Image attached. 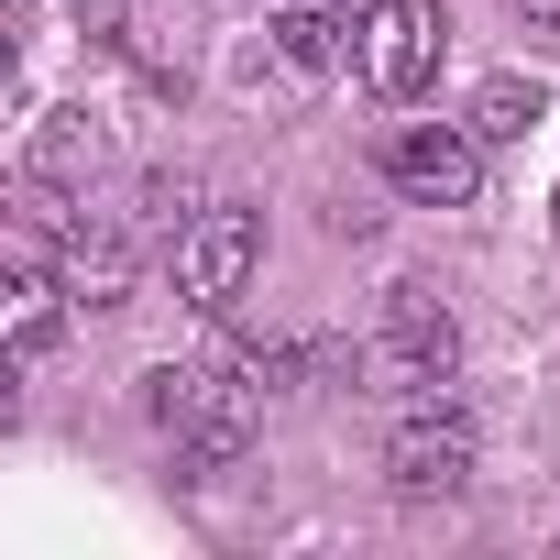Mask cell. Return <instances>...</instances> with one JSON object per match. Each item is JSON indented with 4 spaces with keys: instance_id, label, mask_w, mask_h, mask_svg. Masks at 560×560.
<instances>
[{
    "instance_id": "9c48e42d",
    "label": "cell",
    "mask_w": 560,
    "mask_h": 560,
    "mask_svg": "<svg viewBox=\"0 0 560 560\" xmlns=\"http://www.w3.org/2000/svg\"><path fill=\"white\" fill-rule=\"evenodd\" d=\"M89 165H100V121H89V110H45V121H34L23 176H34V187H78Z\"/></svg>"
},
{
    "instance_id": "7c38bea8",
    "label": "cell",
    "mask_w": 560,
    "mask_h": 560,
    "mask_svg": "<svg viewBox=\"0 0 560 560\" xmlns=\"http://www.w3.org/2000/svg\"><path fill=\"white\" fill-rule=\"evenodd\" d=\"M143 209H154V231H187V220H198V176H154Z\"/></svg>"
},
{
    "instance_id": "8fae6325",
    "label": "cell",
    "mask_w": 560,
    "mask_h": 560,
    "mask_svg": "<svg viewBox=\"0 0 560 560\" xmlns=\"http://www.w3.org/2000/svg\"><path fill=\"white\" fill-rule=\"evenodd\" d=\"M330 45H341L330 12H287V23H275V56H287V67H330Z\"/></svg>"
},
{
    "instance_id": "7a4b0ae2",
    "label": "cell",
    "mask_w": 560,
    "mask_h": 560,
    "mask_svg": "<svg viewBox=\"0 0 560 560\" xmlns=\"http://www.w3.org/2000/svg\"><path fill=\"white\" fill-rule=\"evenodd\" d=\"M253 264H264V220L253 209H198L176 231V298L209 308V319H231L242 287H253Z\"/></svg>"
},
{
    "instance_id": "6da1fadb",
    "label": "cell",
    "mask_w": 560,
    "mask_h": 560,
    "mask_svg": "<svg viewBox=\"0 0 560 560\" xmlns=\"http://www.w3.org/2000/svg\"><path fill=\"white\" fill-rule=\"evenodd\" d=\"M154 418L176 429V462H187V472H220V462H242V440H253V374H242V363H231V374H209V363L154 374Z\"/></svg>"
},
{
    "instance_id": "4fadbf2b",
    "label": "cell",
    "mask_w": 560,
    "mask_h": 560,
    "mask_svg": "<svg viewBox=\"0 0 560 560\" xmlns=\"http://www.w3.org/2000/svg\"><path fill=\"white\" fill-rule=\"evenodd\" d=\"M516 23H527L538 45H560V0H516Z\"/></svg>"
},
{
    "instance_id": "5b68a950",
    "label": "cell",
    "mask_w": 560,
    "mask_h": 560,
    "mask_svg": "<svg viewBox=\"0 0 560 560\" xmlns=\"http://www.w3.org/2000/svg\"><path fill=\"white\" fill-rule=\"evenodd\" d=\"M451 363H462L451 308H440L429 287H396V298H385V330H374V385H385V396H440Z\"/></svg>"
},
{
    "instance_id": "5bb4252c",
    "label": "cell",
    "mask_w": 560,
    "mask_h": 560,
    "mask_svg": "<svg viewBox=\"0 0 560 560\" xmlns=\"http://www.w3.org/2000/svg\"><path fill=\"white\" fill-rule=\"evenodd\" d=\"M12 12H34V0H12Z\"/></svg>"
},
{
    "instance_id": "ba28073f",
    "label": "cell",
    "mask_w": 560,
    "mask_h": 560,
    "mask_svg": "<svg viewBox=\"0 0 560 560\" xmlns=\"http://www.w3.org/2000/svg\"><path fill=\"white\" fill-rule=\"evenodd\" d=\"M56 319H67V275L23 242V253H12V330H0V363L34 374V363H45V341H56Z\"/></svg>"
},
{
    "instance_id": "8992f818",
    "label": "cell",
    "mask_w": 560,
    "mask_h": 560,
    "mask_svg": "<svg viewBox=\"0 0 560 560\" xmlns=\"http://www.w3.org/2000/svg\"><path fill=\"white\" fill-rule=\"evenodd\" d=\"M385 483L396 494H462L472 483V418L440 396H407V418L385 429Z\"/></svg>"
},
{
    "instance_id": "3957f363",
    "label": "cell",
    "mask_w": 560,
    "mask_h": 560,
    "mask_svg": "<svg viewBox=\"0 0 560 560\" xmlns=\"http://www.w3.org/2000/svg\"><path fill=\"white\" fill-rule=\"evenodd\" d=\"M352 67L374 100H418L440 78V12L429 0H363L352 12Z\"/></svg>"
},
{
    "instance_id": "52a82bcc",
    "label": "cell",
    "mask_w": 560,
    "mask_h": 560,
    "mask_svg": "<svg viewBox=\"0 0 560 560\" xmlns=\"http://www.w3.org/2000/svg\"><path fill=\"white\" fill-rule=\"evenodd\" d=\"M132 231L121 220H67V242H56V275H67V298L78 308H121L132 298Z\"/></svg>"
},
{
    "instance_id": "30bf717a",
    "label": "cell",
    "mask_w": 560,
    "mask_h": 560,
    "mask_svg": "<svg viewBox=\"0 0 560 560\" xmlns=\"http://www.w3.org/2000/svg\"><path fill=\"white\" fill-rule=\"evenodd\" d=\"M538 110H549L538 78H483V89H472V132H483V143H527Z\"/></svg>"
},
{
    "instance_id": "277c9868",
    "label": "cell",
    "mask_w": 560,
    "mask_h": 560,
    "mask_svg": "<svg viewBox=\"0 0 560 560\" xmlns=\"http://www.w3.org/2000/svg\"><path fill=\"white\" fill-rule=\"evenodd\" d=\"M385 176L418 209H472L483 198V132L472 121H396L385 132Z\"/></svg>"
}]
</instances>
